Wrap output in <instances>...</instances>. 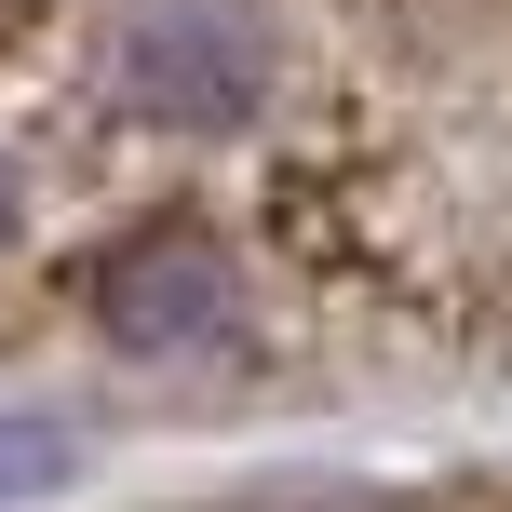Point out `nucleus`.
<instances>
[{"label":"nucleus","instance_id":"nucleus-3","mask_svg":"<svg viewBox=\"0 0 512 512\" xmlns=\"http://www.w3.org/2000/svg\"><path fill=\"white\" fill-rule=\"evenodd\" d=\"M68 486V432L54 418H0V499H54Z\"/></svg>","mask_w":512,"mask_h":512},{"label":"nucleus","instance_id":"nucleus-4","mask_svg":"<svg viewBox=\"0 0 512 512\" xmlns=\"http://www.w3.org/2000/svg\"><path fill=\"white\" fill-rule=\"evenodd\" d=\"M0 243H14V176H0Z\"/></svg>","mask_w":512,"mask_h":512},{"label":"nucleus","instance_id":"nucleus-1","mask_svg":"<svg viewBox=\"0 0 512 512\" xmlns=\"http://www.w3.org/2000/svg\"><path fill=\"white\" fill-rule=\"evenodd\" d=\"M283 27L270 0H122L108 14V108L149 135H230L270 108Z\"/></svg>","mask_w":512,"mask_h":512},{"label":"nucleus","instance_id":"nucleus-2","mask_svg":"<svg viewBox=\"0 0 512 512\" xmlns=\"http://www.w3.org/2000/svg\"><path fill=\"white\" fill-rule=\"evenodd\" d=\"M95 324H108V351H135V364L216 351V337L243 324V270L216 256V230H149V243H122L95 270Z\"/></svg>","mask_w":512,"mask_h":512}]
</instances>
